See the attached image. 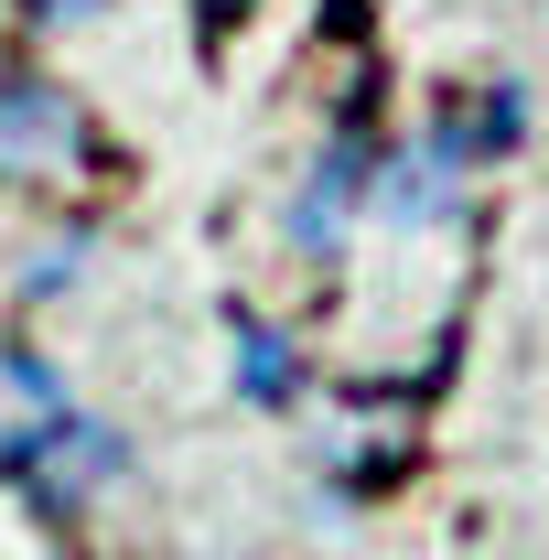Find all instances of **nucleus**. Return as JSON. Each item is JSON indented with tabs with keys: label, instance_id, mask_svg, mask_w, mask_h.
<instances>
[{
	"label": "nucleus",
	"instance_id": "obj_1",
	"mask_svg": "<svg viewBox=\"0 0 549 560\" xmlns=\"http://www.w3.org/2000/svg\"><path fill=\"white\" fill-rule=\"evenodd\" d=\"M108 475H119V431H108V420H75V410L22 453V486L44 495V506H86Z\"/></svg>",
	"mask_w": 549,
	"mask_h": 560
},
{
	"label": "nucleus",
	"instance_id": "obj_2",
	"mask_svg": "<svg viewBox=\"0 0 549 560\" xmlns=\"http://www.w3.org/2000/svg\"><path fill=\"white\" fill-rule=\"evenodd\" d=\"M55 420H66V377H55L44 355L0 346V464H22V453H33Z\"/></svg>",
	"mask_w": 549,
	"mask_h": 560
},
{
	"label": "nucleus",
	"instance_id": "obj_3",
	"mask_svg": "<svg viewBox=\"0 0 549 560\" xmlns=\"http://www.w3.org/2000/svg\"><path fill=\"white\" fill-rule=\"evenodd\" d=\"M75 140L66 97H33V86H0V162H55Z\"/></svg>",
	"mask_w": 549,
	"mask_h": 560
},
{
	"label": "nucleus",
	"instance_id": "obj_4",
	"mask_svg": "<svg viewBox=\"0 0 549 560\" xmlns=\"http://www.w3.org/2000/svg\"><path fill=\"white\" fill-rule=\"evenodd\" d=\"M237 355H248V399H291V346H280L270 324L237 313Z\"/></svg>",
	"mask_w": 549,
	"mask_h": 560
},
{
	"label": "nucleus",
	"instance_id": "obj_5",
	"mask_svg": "<svg viewBox=\"0 0 549 560\" xmlns=\"http://www.w3.org/2000/svg\"><path fill=\"white\" fill-rule=\"evenodd\" d=\"M44 22H75V11H108V0H33Z\"/></svg>",
	"mask_w": 549,
	"mask_h": 560
},
{
	"label": "nucleus",
	"instance_id": "obj_6",
	"mask_svg": "<svg viewBox=\"0 0 549 560\" xmlns=\"http://www.w3.org/2000/svg\"><path fill=\"white\" fill-rule=\"evenodd\" d=\"M206 11H237V0H206Z\"/></svg>",
	"mask_w": 549,
	"mask_h": 560
}]
</instances>
